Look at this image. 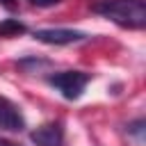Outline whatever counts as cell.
<instances>
[{"instance_id":"6da1fadb","label":"cell","mask_w":146,"mask_h":146,"mask_svg":"<svg viewBox=\"0 0 146 146\" xmlns=\"http://www.w3.org/2000/svg\"><path fill=\"white\" fill-rule=\"evenodd\" d=\"M91 11L116 23L119 27L141 30L146 25V2L144 0H98L91 5Z\"/></svg>"},{"instance_id":"7a4b0ae2","label":"cell","mask_w":146,"mask_h":146,"mask_svg":"<svg viewBox=\"0 0 146 146\" xmlns=\"http://www.w3.org/2000/svg\"><path fill=\"white\" fill-rule=\"evenodd\" d=\"M89 82H91V73L84 71H59L48 75V84L55 87L66 100H78Z\"/></svg>"},{"instance_id":"3957f363","label":"cell","mask_w":146,"mask_h":146,"mask_svg":"<svg viewBox=\"0 0 146 146\" xmlns=\"http://www.w3.org/2000/svg\"><path fill=\"white\" fill-rule=\"evenodd\" d=\"M34 39L48 46H71V43L87 41L89 34L80 30H68V27H48V30H34Z\"/></svg>"},{"instance_id":"277c9868","label":"cell","mask_w":146,"mask_h":146,"mask_svg":"<svg viewBox=\"0 0 146 146\" xmlns=\"http://www.w3.org/2000/svg\"><path fill=\"white\" fill-rule=\"evenodd\" d=\"M30 141L34 146H62L64 144V128L59 121L43 123L30 132Z\"/></svg>"},{"instance_id":"5b68a950","label":"cell","mask_w":146,"mask_h":146,"mask_svg":"<svg viewBox=\"0 0 146 146\" xmlns=\"http://www.w3.org/2000/svg\"><path fill=\"white\" fill-rule=\"evenodd\" d=\"M25 128V116L18 110L16 103H11L9 98L0 96V130L7 132H21Z\"/></svg>"},{"instance_id":"8992f818","label":"cell","mask_w":146,"mask_h":146,"mask_svg":"<svg viewBox=\"0 0 146 146\" xmlns=\"http://www.w3.org/2000/svg\"><path fill=\"white\" fill-rule=\"evenodd\" d=\"M25 32H27V27L18 18H5V21H0V36H18V34H25Z\"/></svg>"},{"instance_id":"52a82bcc","label":"cell","mask_w":146,"mask_h":146,"mask_svg":"<svg viewBox=\"0 0 146 146\" xmlns=\"http://www.w3.org/2000/svg\"><path fill=\"white\" fill-rule=\"evenodd\" d=\"M50 62L48 59H41V57H25V59H18V68L25 71V73H39L41 68H48Z\"/></svg>"},{"instance_id":"ba28073f","label":"cell","mask_w":146,"mask_h":146,"mask_svg":"<svg viewBox=\"0 0 146 146\" xmlns=\"http://www.w3.org/2000/svg\"><path fill=\"white\" fill-rule=\"evenodd\" d=\"M144 125H146L144 119H137V121L128 123V135H132L137 141H141V139H144Z\"/></svg>"},{"instance_id":"9c48e42d","label":"cell","mask_w":146,"mask_h":146,"mask_svg":"<svg viewBox=\"0 0 146 146\" xmlns=\"http://www.w3.org/2000/svg\"><path fill=\"white\" fill-rule=\"evenodd\" d=\"M30 5H34V7H55V5H59L62 0H27Z\"/></svg>"},{"instance_id":"30bf717a","label":"cell","mask_w":146,"mask_h":146,"mask_svg":"<svg viewBox=\"0 0 146 146\" xmlns=\"http://www.w3.org/2000/svg\"><path fill=\"white\" fill-rule=\"evenodd\" d=\"M0 5H2V7H7V9H11V11L16 9V0H0Z\"/></svg>"},{"instance_id":"8fae6325","label":"cell","mask_w":146,"mask_h":146,"mask_svg":"<svg viewBox=\"0 0 146 146\" xmlns=\"http://www.w3.org/2000/svg\"><path fill=\"white\" fill-rule=\"evenodd\" d=\"M0 146H21V144H16V141H11V139H5V137H0Z\"/></svg>"}]
</instances>
